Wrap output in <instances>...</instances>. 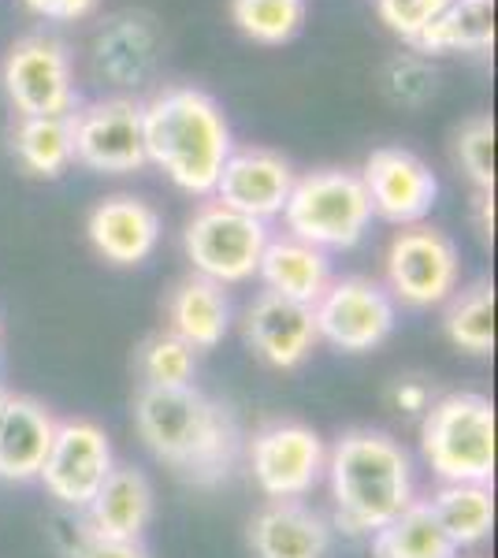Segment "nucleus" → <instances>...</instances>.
I'll list each match as a JSON object with an SVG mask.
<instances>
[{
  "mask_svg": "<svg viewBox=\"0 0 498 558\" xmlns=\"http://www.w3.org/2000/svg\"><path fill=\"white\" fill-rule=\"evenodd\" d=\"M138 373L142 387H190L197 373V350L165 328L138 347Z\"/></svg>",
  "mask_w": 498,
  "mask_h": 558,
  "instance_id": "c85d7f7f",
  "label": "nucleus"
},
{
  "mask_svg": "<svg viewBox=\"0 0 498 558\" xmlns=\"http://www.w3.org/2000/svg\"><path fill=\"white\" fill-rule=\"evenodd\" d=\"M428 507L458 551L461 547L484 544L495 529L491 484H439V488L428 495Z\"/></svg>",
  "mask_w": 498,
  "mask_h": 558,
  "instance_id": "5701e85b",
  "label": "nucleus"
},
{
  "mask_svg": "<svg viewBox=\"0 0 498 558\" xmlns=\"http://www.w3.org/2000/svg\"><path fill=\"white\" fill-rule=\"evenodd\" d=\"M309 15V0H231V20L257 45H287Z\"/></svg>",
  "mask_w": 498,
  "mask_h": 558,
  "instance_id": "cd10ccee",
  "label": "nucleus"
},
{
  "mask_svg": "<svg viewBox=\"0 0 498 558\" xmlns=\"http://www.w3.org/2000/svg\"><path fill=\"white\" fill-rule=\"evenodd\" d=\"M153 521V484L134 465H112L101 492L83 510V525L97 536L142 539Z\"/></svg>",
  "mask_w": 498,
  "mask_h": 558,
  "instance_id": "aec40b11",
  "label": "nucleus"
},
{
  "mask_svg": "<svg viewBox=\"0 0 498 558\" xmlns=\"http://www.w3.org/2000/svg\"><path fill=\"white\" fill-rule=\"evenodd\" d=\"M134 428L183 481L212 488L228 481L242 451L231 410L190 387H142L134 399Z\"/></svg>",
  "mask_w": 498,
  "mask_h": 558,
  "instance_id": "f257e3e1",
  "label": "nucleus"
},
{
  "mask_svg": "<svg viewBox=\"0 0 498 558\" xmlns=\"http://www.w3.org/2000/svg\"><path fill=\"white\" fill-rule=\"evenodd\" d=\"M160 34L149 15L123 12L112 15L94 38V71L116 89L146 86L157 71Z\"/></svg>",
  "mask_w": 498,
  "mask_h": 558,
  "instance_id": "a211bd4d",
  "label": "nucleus"
},
{
  "mask_svg": "<svg viewBox=\"0 0 498 558\" xmlns=\"http://www.w3.org/2000/svg\"><path fill=\"white\" fill-rule=\"evenodd\" d=\"M257 279L265 283V291L279 294V299L313 305L328 291L335 276H331V257L324 250H316L294 235H276L268 239L265 254H260Z\"/></svg>",
  "mask_w": 498,
  "mask_h": 558,
  "instance_id": "4be33fe9",
  "label": "nucleus"
},
{
  "mask_svg": "<svg viewBox=\"0 0 498 558\" xmlns=\"http://www.w3.org/2000/svg\"><path fill=\"white\" fill-rule=\"evenodd\" d=\"M86 235L94 242V250L101 254L108 265L134 268L160 242V213L149 202L134 194H112L89 209Z\"/></svg>",
  "mask_w": 498,
  "mask_h": 558,
  "instance_id": "f3484780",
  "label": "nucleus"
},
{
  "mask_svg": "<svg viewBox=\"0 0 498 558\" xmlns=\"http://www.w3.org/2000/svg\"><path fill=\"white\" fill-rule=\"evenodd\" d=\"M287 235L324 250H353L373 228V205L365 183L350 168H320V172L297 175L294 191L283 205Z\"/></svg>",
  "mask_w": 498,
  "mask_h": 558,
  "instance_id": "39448f33",
  "label": "nucleus"
},
{
  "mask_svg": "<svg viewBox=\"0 0 498 558\" xmlns=\"http://www.w3.org/2000/svg\"><path fill=\"white\" fill-rule=\"evenodd\" d=\"M242 336H246V347L253 354L265 365L279 368V373L297 368L313 354V347L320 343L313 305L279 299V294H271V291H260L257 299L246 305Z\"/></svg>",
  "mask_w": 498,
  "mask_h": 558,
  "instance_id": "2eb2a0df",
  "label": "nucleus"
},
{
  "mask_svg": "<svg viewBox=\"0 0 498 558\" xmlns=\"http://www.w3.org/2000/svg\"><path fill=\"white\" fill-rule=\"evenodd\" d=\"M447 4L450 0H376V12L387 23V31L416 45V38L436 23V15Z\"/></svg>",
  "mask_w": 498,
  "mask_h": 558,
  "instance_id": "2f4dec72",
  "label": "nucleus"
},
{
  "mask_svg": "<svg viewBox=\"0 0 498 558\" xmlns=\"http://www.w3.org/2000/svg\"><path fill=\"white\" fill-rule=\"evenodd\" d=\"M439 75L421 52H398V57L387 60L384 68V89L394 105L405 108H421L436 97Z\"/></svg>",
  "mask_w": 498,
  "mask_h": 558,
  "instance_id": "7c9ffc66",
  "label": "nucleus"
},
{
  "mask_svg": "<svg viewBox=\"0 0 498 558\" xmlns=\"http://www.w3.org/2000/svg\"><path fill=\"white\" fill-rule=\"evenodd\" d=\"M34 15L41 20H52V23H75V20H86L101 0H23Z\"/></svg>",
  "mask_w": 498,
  "mask_h": 558,
  "instance_id": "f704fd0d",
  "label": "nucleus"
},
{
  "mask_svg": "<svg viewBox=\"0 0 498 558\" xmlns=\"http://www.w3.org/2000/svg\"><path fill=\"white\" fill-rule=\"evenodd\" d=\"M421 454L439 484H491L495 407L487 395L450 391L421 417Z\"/></svg>",
  "mask_w": 498,
  "mask_h": 558,
  "instance_id": "20e7f679",
  "label": "nucleus"
},
{
  "mask_svg": "<svg viewBox=\"0 0 498 558\" xmlns=\"http://www.w3.org/2000/svg\"><path fill=\"white\" fill-rule=\"evenodd\" d=\"M112 465H116V454H112L108 432L97 425V421L71 417L57 425V436H52L49 458H45L38 481L60 507L83 514L89 507V499L101 492Z\"/></svg>",
  "mask_w": 498,
  "mask_h": 558,
  "instance_id": "f8f14e48",
  "label": "nucleus"
},
{
  "mask_svg": "<svg viewBox=\"0 0 498 558\" xmlns=\"http://www.w3.org/2000/svg\"><path fill=\"white\" fill-rule=\"evenodd\" d=\"M294 179L297 175L283 153L260 149V146L231 149L212 194H216V202L228 205V209L268 223L271 216L283 213L287 197L294 191Z\"/></svg>",
  "mask_w": 498,
  "mask_h": 558,
  "instance_id": "4468645a",
  "label": "nucleus"
},
{
  "mask_svg": "<svg viewBox=\"0 0 498 558\" xmlns=\"http://www.w3.org/2000/svg\"><path fill=\"white\" fill-rule=\"evenodd\" d=\"M316 336L342 354H368L391 339L398 324V302L384 283L365 276L331 279L328 291L313 302Z\"/></svg>",
  "mask_w": 498,
  "mask_h": 558,
  "instance_id": "0eeeda50",
  "label": "nucleus"
},
{
  "mask_svg": "<svg viewBox=\"0 0 498 558\" xmlns=\"http://www.w3.org/2000/svg\"><path fill=\"white\" fill-rule=\"evenodd\" d=\"M384 272V287L394 302L410 305V310H436L458 291V246L428 223H413L391 239Z\"/></svg>",
  "mask_w": 498,
  "mask_h": 558,
  "instance_id": "6e6552de",
  "label": "nucleus"
},
{
  "mask_svg": "<svg viewBox=\"0 0 498 558\" xmlns=\"http://www.w3.org/2000/svg\"><path fill=\"white\" fill-rule=\"evenodd\" d=\"M495 45V0H450L416 38L421 52H487Z\"/></svg>",
  "mask_w": 498,
  "mask_h": 558,
  "instance_id": "393cba45",
  "label": "nucleus"
},
{
  "mask_svg": "<svg viewBox=\"0 0 498 558\" xmlns=\"http://www.w3.org/2000/svg\"><path fill=\"white\" fill-rule=\"evenodd\" d=\"M250 473L268 499H305L328 470L320 432L302 421H271L250 439Z\"/></svg>",
  "mask_w": 498,
  "mask_h": 558,
  "instance_id": "9d476101",
  "label": "nucleus"
},
{
  "mask_svg": "<svg viewBox=\"0 0 498 558\" xmlns=\"http://www.w3.org/2000/svg\"><path fill=\"white\" fill-rule=\"evenodd\" d=\"M442 313V331L458 350L473 357H487L495 350V287L476 279L465 291H454Z\"/></svg>",
  "mask_w": 498,
  "mask_h": 558,
  "instance_id": "bb28decb",
  "label": "nucleus"
},
{
  "mask_svg": "<svg viewBox=\"0 0 498 558\" xmlns=\"http://www.w3.org/2000/svg\"><path fill=\"white\" fill-rule=\"evenodd\" d=\"M391 402L405 413V417H424V413H428V407L436 399H432V387L428 384L416 380V376H405V380H394Z\"/></svg>",
  "mask_w": 498,
  "mask_h": 558,
  "instance_id": "72a5a7b5",
  "label": "nucleus"
},
{
  "mask_svg": "<svg viewBox=\"0 0 498 558\" xmlns=\"http://www.w3.org/2000/svg\"><path fill=\"white\" fill-rule=\"evenodd\" d=\"M373 539V558H458L442 525L432 514L428 499H413L394 521H387Z\"/></svg>",
  "mask_w": 498,
  "mask_h": 558,
  "instance_id": "b1692460",
  "label": "nucleus"
},
{
  "mask_svg": "<svg viewBox=\"0 0 498 558\" xmlns=\"http://www.w3.org/2000/svg\"><path fill=\"white\" fill-rule=\"evenodd\" d=\"M12 149L31 175L60 179L75 165L71 116H20V123L12 128Z\"/></svg>",
  "mask_w": 498,
  "mask_h": 558,
  "instance_id": "a878e982",
  "label": "nucleus"
},
{
  "mask_svg": "<svg viewBox=\"0 0 498 558\" xmlns=\"http://www.w3.org/2000/svg\"><path fill=\"white\" fill-rule=\"evenodd\" d=\"M0 83L20 116H71L78 105L68 45L52 34H26L8 49Z\"/></svg>",
  "mask_w": 498,
  "mask_h": 558,
  "instance_id": "1a4fd4ad",
  "label": "nucleus"
},
{
  "mask_svg": "<svg viewBox=\"0 0 498 558\" xmlns=\"http://www.w3.org/2000/svg\"><path fill=\"white\" fill-rule=\"evenodd\" d=\"M168 331L190 350H216L231 331V299L220 283L205 276H186L168 294Z\"/></svg>",
  "mask_w": 498,
  "mask_h": 558,
  "instance_id": "412c9836",
  "label": "nucleus"
},
{
  "mask_svg": "<svg viewBox=\"0 0 498 558\" xmlns=\"http://www.w3.org/2000/svg\"><path fill=\"white\" fill-rule=\"evenodd\" d=\"M68 558H149L142 539H112V536H97L78 521L71 539L63 544Z\"/></svg>",
  "mask_w": 498,
  "mask_h": 558,
  "instance_id": "473e14b6",
  "label": "nucleus"
},
{
  "mask_svg": "<svg viewBox=\"0 0 498 558\" xmlns=\"http://www.w3.org/2000/svg\"><path fill=\"white\" fill-rule=\"evenodd\" d=\"M268 239V223L234 213L220 202H205L186 220L183 250L194 276H205L220 287H239L257 276Z\"/></svg>",
  "mask_w": 498,
  "mask_h": 558,
  "instance_id": "423d86ee",
  "label": "nucleus"
},
{
  "mask_svg": "<svg viewBox=\"0 0 498 558\" xmlns=\"http://www.w3.org/2000/svg\"><path fill=\"white\" fill-rule=\"evenodd\" d=\"M357 175L365 183L373 216L394 223V228L421 223L439 197V179L432 175V168L402 146L373 149Z\"/></svg>",
  "mask_w": 498,
  "mask_h": 558,
  "instance_id": "ddd939ff",
  "label": "nucleus"
},
{
  "mask_svg": "<svg viewBox=\"0 0 498 558\" xmlns=\"http://www.w3.org/2000/svg\"><path fill=\"white\" fill-rule=\"evenodd\" d=\"M71 149L89 172L126 175L146 168L142 138V101L134 97H101L71 112Z\"/></svg>",
  "mask_w": 498,
  "mask_h": 558,
  "instance_id": "9b49d317",
  "label": "nucleus"
},
{
  "mask_svg": "<svg viewBox=\"0 0 498 558\" xmlns=\"http://www.w3.org/2000/svg\"><path fill=\"white\" fill-rule=\"evenodd\" d=\"M324 481L331 492L335 529L347 536L379 533L416 499L410 451L376 428L342 432L328 451Z\"/></svg>",
  "mask_w": 498,
  "mask_h": 558,
  "instance_id": "f03ea898",
  "label": "nucleus"
},
{
  "mask_svg": "<svg viewBox=\"0 0 498 558\" xmlns=\"http://www.w3.org/2000/svg\"><path fill=\"white\" fill-rule=\"evenodd\" d=\"M146 165H157L179 191L208 197L223 160L231 157V128L220 105L194 86H165L142 105Z\"/></svg>",
  "mask_w": 498,
  "mask_h": 558,
  "instance_id": "7ed1b4c3",
  "label": "nucleus"
},
{
  "mask_svg": "<svg viewBox=\"0 0 498 558\" xmlns=\"http://www.w3.org/2000/svg\"><path fill=\"white\" fill-rule=\"evenodd\" d=\"M454 160L479 194L495 191V123L491 116H469L454 134Z\"/></svg>",
  "mask_w": 498,
  "mask_h": 558,
  "instance_id": "c756f323",
  "label": "nucleus"
},
{
  "mask_svg": "<svg viewBox=\"0 0 498 558\" xmlns=\"http://www.w3.org/2000/svg\"><path fill=\"white\" fill-rule=\"evenodd\" d=\"M495 197L491 194H479V235L491 239V228H495Z\"/></svg>",
  "mask_w": 498,
  "mask_h": 558,
  "instance_id": "c9c22d12",
  "label": "nucleus"
},
{
  "mask_svg": "<svg viewBox=\"0 0 498 558\" xmlns=\"http://www.w3.org/2000/svg\"><path fill=\"white\" fill-rule=\"evenodd\" d=\"M4 402H8V391H4V387H0V410H4Z\"/></svg>",
  "mask_w": 498,
  "mask_h": 558,
  "instance_id": "e433bc0d",
  "label": "nucleus"
},
{
  "mask_svg": "<svg viewBox=\"0 0 498 558\" xmlns=\"http://www.w3.org/2000/svg\"><path fill=\"white\" fill-rule=\"evenodd\" d=\"M253 558H328L335 525L302 499H268L246 529Z\"/></svg>",
  "mask_w": 498,
  "mask_h": 558,
  "instance_id": "dca6fc26",
  "label": "nucleus"
},
{
  "mask_svg": "<svg viewBox=\"0 0 498 558\" xmlns=\"http://www.w3.org/2000/svg\"><path fill=\"white\" fill-rule=\"evenodd\" d=\"M60 421L49 407L26 395H8L0 410V481L26 484L38 481L45 458H49L52 436Z\"/></svg>",
  "mask_w": 498,
  "mask_h": 558,
  "instance_id": "6ab92c4d",
  "label": "nucleus"
}]
</instances>
